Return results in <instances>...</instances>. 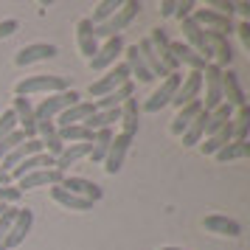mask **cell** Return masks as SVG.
<instances>
[{
  "mask_svg": "<svg viewBox=\"0 0 250 250\" xmlns=\"http://www.w3.org/2000/svg\"><path fill=\"white\" fill-rule=\"evenodd\" d=\"M62 90H70L68 87V79L62 76H54V73H37V76H25L14 84V96H34V93H62Z\"/></svg>",
  "mask_w": 250,
  "mask_h": 250,
  "instance_id": "1",
  "label": "cell"
},
{
  "mask_svg": "<svg viewBox=\"0 0 250 250\" xmlns=\"http://www.w3.org/2000/svg\"><path fill=\"white\" fill-rule=\"evenodd\" d=\"M141 9H144V6H141V0H126V3H121V9H118L110 20H104L102 25H96V37H99V40H102V37H104V40L118 37L126 25L141 14Z\"/></svg>",
  "mask_w": 250,
  "mask_h": 250,
  "instance_id": "2",
  "label": "cell"
},
{
  "mask_svg": "<svg viewBox=\"0 0 250 250\" xmlns=\"http://www.w3.org/2000/svg\"><path fill=\"white\" fill-rule=\"evenodd\" d=\"M82 96L76 90H62V93H51L48 99H42V102L34 107V118L37 121H54L57 115H62L68 107H73V104H79Z\"/></svg>",
  "mask_w": 250,
  "mask_h": 250,
  "instance_id": "3",
  "label": "cell"
},
{
  "mask_svg": "<svg viewBox=\"0 0 250 250\" xmlns=\"http://www.w3.org/2000/svg\"><path fill=\"white\" fill-rule=\"evenodd\" d=\"M126 82H132L129 68H126L124 62H118L110 70H104V76H99V79L93 82L90 87H87V93H90L93 99H104V96H110L113 90H118L121 84H126Z\"/></svg>",
  "mask_w": 250,
  "mask_h": 250,
  "instance_id": "4",
  "label": "cell"
},
{
  "mask_svg": "<svg viewBox=\"0 0 250 250\" xmlns=\"http://www.w3.org/2000/svg\"><path fill=\"white\" fill-rule=\"evenodd\" d=\"M203 87H205V99L203 102V110L211 113L222 104V68H216L214 62H208L203 70Z\"/></svg>",
  "mask_w": 250,
  "mask_h": 250,
  "instance_id": "5",
  "label": "cell"
},
{
  "mask_svg": "<svg viewBox=\"0 0 250 250\" xmlns=\"http://www.w3.org/2000/svg\"><path fill=\"white\" fill-rule=\"evenodd\" d=\"M191 20L203 28L205 34H222V37L233 34V23H230V17H222V14L211 12V9H194Z\"/></svg>",
  "mask_w": 250,
  "mask_h": 250,
  "instance_id": "6",
  "label": "cell"
},
{
  "mask_svg": "<svg viewBox=\"0 0 250 250\" xmlns=\"http://www.w3.org/2000/svg\"><path fill=\"white\" fill-rule=\"evenodd\" d=\"M183 76H177V73H169L166 79L160 82V87L152 96H149L146 102H144V113H158V110H163L166 104H171V99H174V93H177V87H180Z\"/></svg>",
  "mask_w": 250,
  "mask_h": 250,
  "instance_id": "7",
  "label": "cell"
},
{
  "mask_svg": "<svg viewBox=\"0 0 250 250\" xmlns=\"http://www.w3.org/2000/svg\"><path fill=\"white\" fill-rule=\"evenodd\" d=\"M124 54V40H121V34L118 37H110V40H104V45H99V51H96V57L90 59V70H96V73H102V70H110L115 65V59Z\"/></svg>",
  "mask_w": 250,
  "mask_h": 250,
  "instance_id": "8",
  "label": "cell"
},
{
  "mask_svg": "<svg viewBox=\"0 0 250 250\" xmlns=\"http://www.w3.org/2000/svg\"><path fill=\"white\" fill-rule=\"evenodd\" d=\"M31 225H34V211H31V208H17V216H14V222H12V228H9L6 239H3V248L12 250V248H17V245H23L25 236L31 233Z\"/></svg>",
  "mask_w": 250,
  "mask_h": 250,
  "instance_id": "9",
  "label": "cell"
},
{
  "mask_svg": "<svg viewBox=\"0 0 250 250\" xmlns=\"http://www.w3.org/2000/svg\"><path fill=\"white\" fill-rule=\"evenodd\" d=\"M12 113H14V118H17V129H20L28 141L37 138V118H34V107H31V102L23 99V96H14Z\"/></svg>",
  "mask_w": 250,
  "mask_h": 250,
  "instance_id": "10",
  "label": "cell"
},
{
  "mask_svg": "<svg viewBox=\"0 0 250 250\" xmlns=\"http://www.w3.org/2000/svg\"><path fill=\"white\" fill-rule=\"evenodd\" d=\"M129 144H132V138L124 135V132L113 135L110 152H107V158H104V171H107L110 177L121 171V166H124V160H126V152H129Z\"/></svg>",
  "mask_w": 250,
  "mask_h": 250,
  "instance_id": "11",
  "label": "cell"
},
{
  "mask_svg": "<svg viewBox=\"0 0 250 250\" xmlns=\"http://www.w3.org/2000/svg\"><path fill=\"white\" fill-rule=\"evenodd\" d=\"M183 42H186V45L191 48V51H197V54H200V57L205 59V62H211V48H208V34H205L203 28H200V25L194 23L191 17H188V20H183Z\"/></svg>",
  "mask_w": 250,
  "mask_h": 250,
  "instance_id": "12",
  "label": "cell"
},
{
  "mask_svg": "<svg viewBox=\"0 0 250 250\" xmlns=\"http://www.w3.org/2000/svg\"><path fill=\"white\" fill-rule=\"evenodd\" d=\"M59 54L57 45H51V42H34V45H25L17 51V57H14V65L17 68H28V65H34V62H42V59H54Z\"/></svg>",
  "mask_w": 250,
  "mask_h": 250,
  "instance_id": "13",
  "label": "cell"
},
{
  "mask_svg": "<svg viewBox=\"0 0 250 250\" xmlns=\"http://www.w3.org/2000/svg\"><path fill=\"white\" fill-rule=\"evenodd\" d=\"M65 191H70V194H76V197H82V200H87V203H99L104 197V191H102V186H96L93 180H87V177H62V183H59Z\"/></svg>",
  "mask_w": 250,
  "mask_h": 250,
  "instance_id": "14",
  "label": "cell"
},
{
  "mask_svg": "<svg viewBox=\"0 0 250 250\" xmlns=\"http://www.w3.org/2000/svg\"><path fill=\"white\" fill-rule=\"evenodd\" d=\"M76 45H79L82 57L90 62L99 51V37H96V25L90 23V17H82L76 23Z\"/></svg>",
  "mask_w": 250,
  "mask_h": 250,
  "instance_id": "15",
  "label": "cell"
},
{
  "mask_svg": "<svg viewBox=\"0 0 250 250\" xmlns=\"http://www.w3.org/2000/svg\"><path fill=\"white\" fill-rule=\"evenodd\" d=\"M200 93H203V73L191 70V73H188V79L180 82V87H177V93H174L171 104L180 110V107H186V104L197 102V99H200Z\"/></svg>",
  "mask_w": 250,
  "mask_h": 250,
  "instance_id": "16",
  "label": "cell"
},
{
  "mask_svg": "<svg viewBox=\"0 0 250 250\" xmlns=\"http://www.w3.org/2000/svg\"><path fill=\"white\" fill-rule=\"evenodd\" d=\"M149 42H152V51L158 54L160 65L166 68V73H177V59L171 57V45H169V37H166V31L163 28H155L152 34H149Z\"/></svg>",
  "mask_w": 250,
  "mask_h": 250,
  "instance_id": "17",
  "label": "cell"
},
{
  "mask_svg": "<svg viewBox=\"0 0 250 250\" xmlns=\"http://www.w3.org/2000/svg\"><path fill=\"white\" fill-rule=\"evenodd\" d=\"M62 177H65V174L57 171V169H40V171H31V174L20 177L14 188H20V191H31V188H42V186H59Z\"/></svg>",
  "mask_w": 250,
  "mask_h": 250,
  "instance_id": "18",
  "label": "cell"
},
{
  "mask_svg": "<svg viewBox=\"0 0 250 250\" xmlns=\"http://www.w3.org/2000/svg\"><path fill=\"white\" fill-rule=\"evenodd\" d=\"M222 102H228L233 110H239V107H245V104H248L236 70H222Z\"/></svg>",
  "mask_w": 250,
  "mask_h": 250,
  "instance_id": "19",
  "label": "cell"
},
{
  "mask_svg": "<svg viewBox=\"0 0 250 250\" xmlns=\"http://www.w3.org/2000/svg\"><path fill=\"white\" fill-rule=\"evenodd\" d=\"M203 228L208 233H219V236H230L236 239L242 236V225H239L233 216H222V214H211L203 219Z\"/></svg>",
  "mask_w": 250,
  "mask_h": 250,
  "instance_id": "20",
  "label": "cell"
},
{
  "mask_svg": "<svg viewBox=\"0 0 250 250\" xmlns=\"http://www.w3.org/2000/svg\"><path fill=\"white\" fill-rule=\"evenodd\" d=\"M54 163L57 160L51 158V155H45V152H37V155H31V158H25L23 163H17L12 171H9V177H12L14 183L20 180V177H25V174H31V171H40V169H54Z\"/></svg>",
  "mask_w": 250,
  "mask_h": 250,
  "instance_id": "21",
  "label": "cell"
},
{
  "mask_svg": "<svg viewBox=\"0 0 250 250\" xmlns=\"http://www.w3.org/2000/svg\"><path fill=\"white\" fill-rule=\"evenodd\" d=\"M208 48H211V59H216L214 65L216 68L225 70L230 62H233V48H230V42H228V37L222 34H208Z\"/></svg>",
  "mask_w": 250,
  "mask_h": 250,
  "instance_id": "22",
  "label": "cell"
},
{
  "mask_svg": "<svg viewBox=\"0 0 250 250\" xmlns=\"http://www.w3.org/2000/svg\"><path fill=\"white\" fill-rule=\"evenodd\" d=\"M96 113V107H93V102H79L73 104V107H68L62 115H57V129H62V126H73V124H84V118H90V115Z\"/></svg>",
  "mask_w": 250,
  "mask_h": 250,
  "instance_id": "23",
  "label": "cell"
},
{
  "mask_svg": "<svg viewBox=\"0 0 250 250\" xmlns=\"http://www.w3.org/2000/svg\"><path fill=\"white\" fill-rule=\"evenodd\" d=\"M132 96H135V84H132V82H126V84H121V87L113 90L110 96L96 99L93 107H96V113H102V110H121V104H124L126 99H132Z\"/></svg>",
  "mask_w": 250,
  "mask_h": 250,
  "instance_id": "24",
  "label": "cell"
},
{
  "mask_svg": "<svg viewBox=\"0 0 250 250\" xmlns=\"http://www.w3.org/2000/svg\"><path fill=\"white\" fill-rule=\"evenodd\" d=\"M37 152H42V144H40L37 138H31V141H23V144L14 149V152H9L6 158L0 160V166H3V171H12L17 163H23L25 158H31V155H37Z\"/></svg>",
  "mask_w": 250,
  "mask_h": 250,
  "instance_id": "25",
  "label": "cell"
},
{
  "mask_svg": "<svg viewBox=\"0 0 250 250\" xmlns=\"http://www.w3.org/2000/svg\"><path fill=\"white\" fill-rule=\"evenodd\" d=\"M169 45H171V57L177 59V65H186V68L197 70V73H203V70H205L208 62H205L197 51H191L186 42H169Z\"/></svg>",
  "mask_w": 250,
  "mask_h": 250,
  "instance_id": "26",
  "label": "cell"
},
{
  "mask_svg": "<svg viewBox=\"0 0 250 250\" xmlns=\"http://www.w3.org/2000/svg\"><path fill=\"white\" fill-rule=\"evenodd\" d=\"M200 113H203V102H200V99H197V102H191V104H186V107H180V110H177V115L171 118V126H169L171 135H183V132H186V126L191 124Z\"/></svg>",
  "mask_w": 250,
  "mask_h": 250,
  "instance_id": "27",
  "label": "cell"
},
{
  "mask_svg": "<svg viewBox=\"0 0 250 250\" xmlns=\"http://www.w3.org/2000/svg\"><path fill=\"white\" fill-rule=\"evenodd\" d=\"M51 200L57 205H62V208H68V211H90L93 203H87V200H82V197H76V194L65 191L62 186H51Z\"/></svg>",
  "mask_w": 250,
  "mask_h": 250,
  "instance_id": "28",
  "label": "cell"
},
{
  "mask_svg": "<svg viewBox=\"0 0 250 250\" xmlns=\"http://www.w3.org/2000/svg\"><path fill=\"white\" fill-rule=\"evenodd\" d=\"M230 121H233V107H230L228 102H222L216 110L208 113V118H205V138L219 132V129H222L225 124H230Z\"/></svg>",
  "mask_w": 250,
  "mask_h": 250,
  "instance_id": "29",
  "label": "cell"
},
{
  "mask_svg": "<svg viewBox=\"0 0 250 250\" xmlns=\"http://www.w3.org/2000/svg\"><path fill=\"white\" fill-rule=\"evenodd\" d=\"M57 135H59V141H62V146H70V144H93L96 132H90L84 124H73V126L57 129Z\"/></svg>",
  "mask_w": 250,
  "mask_h": 250,
  "instance_id": "30",
  "label": "cell"
},
{
  "mask_svg": "<svg viewBox=\"0 0 250 250\" xmlns=\"http://www.w3.org/2000/svg\"><path fill=\"white\" fill-rule=\"evenodd\" d=\"M124 57H126L124 65L129 68V76H135V79H138V82H144V84L155 79V76L149 73V68L144 65V59H141V54H138V48H135V45L124 48Z\"/></svg>",
  "mask_w": 250,
  "mask_h": 250,
  "instance_id": "31",
  "label": "cell"
},
{
  "mask_svg": "<svg viewBox=\"0 0 250 250\" xmlns=\"http://www.w3.org/2000/svg\"><path fill=\"white\" fill-rule=\"evenodd\" d=\"M121 126H124V135L129 138H135L138 135V126H141V118H138V102H135V96L132 99H126L124 104H121Z\"/></svg>",
  "mask_w": 250,
  "mask_h": 250,
  "instance_id": "32",
  "label": "cell"
},
{
  "mask_svg": "<svg viewBox=\"0 0 250 250\" xmlns=\"http://www.w3.org/2000/svg\"><path fill=\"white\" fill-rule=\"evenodd\" d=\"M135 48H138V54H141V59H144V65L149 68V73H152V76H163V79L169 76V73H166V68L160 65L158 54L152 51V42H149V37H144V40H141Z\"/></svg>",
  "mask_w": 250,
  "mask_h": 250,
  "instance_id": "33",
  "label": "cell"
},
{
  "mask_svg": "<svg viewBox=\"0 0 250 250\" xmlns=\"http://www.w3.org/2000/svg\"><path fill=\"white\" fill-rule=\"evenodd\" d=\"M230 141H233V121H230V124H225L219 132L208 135V138H205V144L200 149H203V155H216V152H219L222 146H228Z\"/></svg>",
  "mask_w": 250,
  "mask_h": 250,
  "instance_id": "34",
  "label": "cell"
},
{
  "mask_svg": "<svg viewBox=\"0 0 250 250\" xmlns=\"http://www.w3.org/2000/svg\"><path fill=\"white\" fill-rule=\"evenodd\" d=\"M219 163H230V160H245L250 158V144L248 141H230L228 146H222L219 152L214 155Z\"/></svg>",
  "mask_w": 250,
  "mask_h": 250,
  "instance_id": "35",
  "label": "cell"
},
{
  "mask_svg": "<svg viewBox=\"0 0 250 250\" xmlns=\"http://www.w3.org/2000/svg\"><path fill=\"white\" fill-rule=\"evenodd\" d=\"M121 118V110H102V113H93L90 118H84V126L90 132H99V129H113V124Z\"/></svg>",
  "mask_w": 250,
  "mask_h": 250,
  "instance_id": "36",
  "label": "cell"
},
{
  "mask_svg": "<svg viewBox=\"0 0 250 250\" xmlns=\"http://www.w3.org/2000/svg\"><path fill=\"white\" fill-rule=\"evenodd\" d=\"M110 144H113V129H99L96 138H93V146H90V160L93 163H104L107 152H110Z\"/></svg>",
  "mask_w": 250,
  "mask_h": 250,
  "instance_id": "37",
  "label": "cell"
},
{
  "mask_svg": "<svg viewBox=\"0 0 250 250\" xmlns=\"http://www.w3.org/2000/svg\"><path fill=\"white\" fill-rule=\"evenodd\" d=\"M205 118H208V113L203 110L191 124L186 126V132H183V146H197V144L203 141V135H205Z\"/></svg>",
  "mask_w": 250,
  "mask_h": 250,
  "instance_id": "38",
  "label": "cell"
},
{
  "mask_svg": "<svg viewBox=\"0 0 250 250\" xmlns=\"http://www.w3.org/2000/svg\"><path fill=\"white\" fill-rule=\"evenodd\" d=\"M118 9H121V0H102V3H96L90 23H93V25H102L104 20H110V17H113Z\"/></svg>",
  "mask_w": 250,
  "mask_h": 250,
  "instance_id": "39",
  "label": "cell"
},
{
  "mask_svg": "<svg viewBox=\"0 0 250 250\" xmlns=\"http://www.w3.org/2000/svg\"><path fill=\"white\" fill-rule=\"evenodd\" d=\"M248 129H250V107H239V115L233 121V141H248Z\"/></svg>",
  "mask_w": 250,
  "mask_h": 250,
  "instance_id": "40",
  "label": "cell"
},
{
  "mask_svg": "<svg viewBox=\"0 0 250 250\" xmlns=\"http://www.w3.org/2000/svg\"><path fill=\"white\" fill-rule=\"evenodd\" d=\"M23 141H28V138H25L23 132H20V129H14V132H9L6 138H0V160L6 158L9 152H14V149L23 144Z\"/></svg>",
  "mask_w": 250,
  "mask_h": 250,
  "instance_id": "41",
  "label": "cell"
},
{
  "mask_svg": "<svg viewBox=\"0 0 250 250\" xmlns=\"http://www.w3.org/2000/svg\"><path fill=\"white\" fill-rule=\"evenodd\" d=\"M17 129V118H14L12 110H3L0 113V138H6L9 132H14Z\"/></svg>",
  "mask_w": 250,
  "mask_h": 250,
  "instance_id": "42",
  "label": "cell"
},
{
  "mask_svg": "<svg viewBox=\"0 0 250 250\" xmlns=\"http://www.w3.org/2000/svg\"><path fill=\"white\" fill-rule=\"evenodd\" d=\"M14 216H17V208H6V214L0 216V248H3V239H6V233H9V228H12L14 222Z\"/></svg>",
  "mask_w": 250,
  "mask_h": 250,
  "instance_id": "43",
  "label": "cell"
},
{
  "mask_svg": "<svg viewBox=\"0 0 250 250\" xmlns=\"http://www.w3.org/2000/svg\"><path fill=\"white\" fill-rule=\"evenodd\" d=\"M20 197H23L20 188H14V186H0V205H12V203H17Z\"/></svg>",
  "mask_w": 250,
  "mask_h": 250,
  "instance_id": "44",
  "label": "cell"
},
{
  "mask_svg": "<svg viewBox=\"0 0 250 250\" xmlns=\"http://www.w3.org/2000/svg\"><path fill=\"white\" fill-rule=\"evenodd\" d=\"M208 6H211V12L222 14V17H230V14L236 12V3H230V0H211Z\"/></svg>",
  "mask_w": 250,
  "mask_h": 250,
  "instance_id": "45",
  "label": "cell"
},
{
  "mask_svg": "<svg viewBox=\"0 0 250 250\" xmlns=\"http://www.w3.org/2000/svg\"><path fill=\"white\" fill-rule=\"evenodd\" d=\"M194 9H197V3H194V0H183V3H177V9H174V17L183 23V20H188V17H191Z\"/></svg>",
  "mask_w": 250,
  "mask_h": 250,
  "instance_id": "46",
  "label": "cell"
},
{
  "mask_svg": "<svg viewBox=\"0 0 250 250\" xmlns=\"http://www.w3.org/2000/svg\"><path fill=\"white\" fill-rule=\"evenodd\" d=\"M17 28H20V23H17V20H0V40L17 34Z\"/></svg>",
  "mask_w": 250,
  "mask_h": 250,
  "instance_id": "47",
  "label": "cell"
},
{
  "mask_svg": "<svg viewBox=\"0 0 250 250\" xmlns=\"http://www.w3.org/2000/svg\"><path fill=\"white\" fill-rule=\"evenodd\" d=\"M239 34V40H242V45H245V51H250V23H239L236 28H233Z\"/></svg>",
  "mask_w": 250,
  "mask_h": 250,
  "instance_id": "48",
  "label": "cell"
},
{
  "mask_svg": "<svg viewBox=\"0 0 250 250\" xmlns=\"http://www.w3.org/2000/svg\"><path fill=\"white\" fill-rule=\"evenodd\" d=\"M174 9H177L174 0H163L160 3V17H174Z\"/></svg>",
  "mask_w": 250,
  "mask_h": 250,
  "instance_id": "49",
  "label": "cell"
},
{
  "mask_svg": "<svg viewBox=\"0 0 250 250\" xmlns=\"http://www.w3.org/2000/svg\"><path fill=\"white\" fill-rule=\"evenodd\" d=\"M236 12L245 17V23H250V3H236Z\"/></svg>",
  "mask_w": 250,
  "mask_h": 250,
  "instance_id": "50",
  "label": "cell"
},
{
  "mask_svg": "<svg viewBox=\"0 0 250 250\" xmlns=\"http://www.w3.org/2000/svg\"><path fill=\"white\" fill-rule=\"evenodd\" d=\"M0 186H12V177L9 171H3V166H0Z\"/></svg>",
  "mask_w": 250,
  "mask_h": 250,
  "instance_id": "51",
  "label": "cell"
},
{
  "mask_svg": "<svg viewBox=\"0 0 250 250\" xmlns=\"http://www.w3.org/2000/svg\"><path fill=\"white\" fill-rule=\"evenodd\" d=\"M158 250H183V248H158Z\"/></svg>",
  "mask_w": 250,
  "mask_h": 250,
  "instance_id": "52",
  "label": "cell"
},
{
  "mask_svg": "<svg viewBox=\"0 0 250 250\" xmlns=\"http://www.w3.org/2000/svg\"><path fill=\"white\" fill-rule=\"evenodd\" d=\"M0 250H6V248H0Z\"/></svg>",
  "mask_w": 250,
  "mask_h": 250,
  "instance_id": "53",
  "label": "cell"
}]
</instances>
